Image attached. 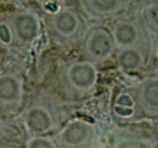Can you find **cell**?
Masks as SVG:
<instances>
[{
	"mask_svg": "<svg viewBox=\"0 0 158 148\" xmlns=\"http://www.w3.org/2000/svg\"><path fill=\"white\" fill-rule=\"evenodd\" d=\"M11 1H23V0H11Z\"/></svg>",
	"mask_w": 158,
	"mask_h": 148,
	"instance_id": "obj_19",
	"label": "cell"
},
{
	"mask_svg": "<svg viewBox=\"0 0 158 148\" xmlns=\"http://www.w3.org/2000/svg\"><path fill=\"white\" fill-rule=\"evenodd\" d=\"M59 81L63 89L75 96L89 94L98 81V68L90 60H77L62 68Z\"/></svg>",
	"mask_w": 158,
	"mask_h": 148,
	"instance_id": "obj_1",
	"label": "cell"
},
{
	"mask_svg": "<svg viewBox=\"0 0 158 148\" xmlns=\"http://www.w3.org/2000/svg\"><path fill=\"white\" fill-rule=\"evenodd\" d=\"M15 42L14 32L11 28V25L9 22V18H1L0 20V44L4 47H9Z\"/></svg>",
	"mask_w": 158,
	"mask_h": 148,
	"instance_id": "obj_15",
	"label": "cell"
},
{
	"mask_svg": "<svg viewBox=\"0 0 158 148\" xmlns=\"http://www.w3.org/2000/svg\"><path fill=\"white\" fill-rule=\"evenodd\" d=\"M111 33L116 48L139 47L143 35L139 26L130 20H117L111 27Z\"/></svg>",
	"mask_w": 158,
	"mask_h": 148,
	"instance_id": "obj_8",
	"label": "cell"
},
{
	"mask_svg": "<svg viewBox=\"0 0 158 148\" xmlns=\"http://www.w3.org/2000/svg\"><path fill=\"white\" fill-rule=\"evenodd\" d=\"M0 148H12V147L9 144H5V143H0Z\"/></svg>",
	"mask_w": 158,
	"mask_h": 148,
	"instance_id": "obj_17",
	"label": "cell"
},
{
	"mask_svg": "<svg viewBox=\"0 0 158 148\" xmlns=\"http://www.w3.org/2000/svg\"><path fill=\"white\" fill-rule=\"evenodd\" d=\"M136 104H137L136 99H133L128 92H121L115 100L114 112L117 117H121V118L131 117L135 112Z\"/></svg>",
	"mask_w": 158,
	"mask_h": 148,
	"instance_id": "obj_12",
	"label": "cell"
},
{
	"mask_svg": "<svg viewBox=\"0 0 158 148\" xmlns=\"http://www.w3.org/2000/svg\"><path fill=\"white\" fill-rule=\"evenodd\" d=\"M90 148H104L102 146H93V147H90Z\"/></svg>",
	"mask_w": 158,
	"mask_h": 148,
	"instance_id": "obj_18",
	"label": "cell"
},
{
	"mask_svg": "<svg viewBox=\"0 0 158 148\" xmlns=\"http://www.w3.org/2000/svg\"><path fill=\"white\" fill-rule=\"evenodd\" d=\"M137 105L149 116L158 115V78L142 80L135 90Z\"/></svg>",
	"mask_w": 158,
	"mask_h": 148,
	"instance_id": "obj_9",
	"label": "cell"
},
{
	"mask_svg": "<svg viewBox=\"0 0 158 148\" xmlns=\"http://www.w3.org/2000/svg\"><path fill=\"white\" fill-rule=\"evenodd\" d=\"M83 48L88 60L94 64L106 62L115 53L116 48L111 30L101 25L89 27L84 36Z\"/></svg>",
	"mask_w": 158,
	"mask_h": 148,
	"instance_id": "obj_2",
	"label": "cell"
},
{
	"mask_svg": "<svg viewBox=\"0 0 158 148\" xmlns=\"http://www.w3.org/2000/svg\"><path fill=\"white\" fill-rule=\"evenodd\" d=\"M22 122L31 136H46L56 127L57 118L48 105L37 102L26 110Z\"/></svg>",
	"mask_w": 158,
	"mask_h": 148,
	"instance_id": "obj_4",
	"label": "cell"
},
{
	"mask_svg": "<svg viewBox=\"0 0 158 148\" xmlns=\"http://www.w3.org/2000/svg\"><path fill=\"white\" fill-rule=\"evenodd\" d=\"M114 148H152V144L146 138L125 136L115 142Z\"/></svg>",
	"mask_w": 158,
	"mask_h": 148,
	"instance_id": "obj_14",
	"label": "cell"
},
{
	"mask_svg": "<svg viewBox=\"0 0 158 148\" xmlns=\"http://www.w3.org/2000/svg\"><path fill=\"white\" fill-rule=\"evenodd\" d=\"M15 42L21 46L32 44L40 36L41 23L38 17L30 11H17L9 17Z\"/></svg>",
	"mask_w": 158,
	"mask_h": 148,
	"instance_id": "obj_5",
	"label": "cell"
},
{
	"mask_svg": "<svg viewBox=\"0 0 158 148\" xmlns=\"http://www.w3.org/2000/svg\"><path fill=\"white\" fill-rule=\"evenodd\" d=\"M79 5L89 18L100 20L118 14L125 6V0H79Z\"/></svg>",
	"mask_w": 158,
	"mask_h": 148,
	"instance_id": "obj_10",
	"label": "cell"
},
{
	"mask_svg": "<svg viewBox=\"0 0 158 148\" xmlns=\"http://www.w3.org/2000/svg\"><path fill=\"white\" fill-rule=\"evenodd\" d=\"M26 148H57L54 141L47 136H31Z\"/></svg>",
	"mask_w": 158,
	"mask_h": 148,
	"instance_id": "obj_16",
	"label": "cell"
},
{
	"mask_svg": "<svg viewBox=\"0 0 158 148\" xmlns=\"http://www.w3.org/2000/svg\"><path fill=\"white\" fill-rule=\"evenodd\" d=\"M142 18L151 30L158 32V1H151L143 6Z\"/></svg>",
	"mask_w": 158,
	"mask_h": 148,
	"instance_id": "obj_13",
	"label": "cell"
},
{
	"mask_svg": "<svg viewBox=\"0 0 158 148\" xmlns=\"http://www.w3.org/2000/svg\"><path fill=\"white\" fill-rule=\"evenodd\" d=\"M144 54L139 47L118 48L116 52L117 67L125 73H136L144 65Z\"/></svg>",
	"mask_w": 158,
	"mask_h": 148,
	"instance_id": "obj_11",
	"label": "cell"
},
{
	"mask_svg": "<svg viewBox=\"0 0 158 148\" xmlns=\"http://www.w3.org/2000/svg\"><path fill=\"white\" fill-rule=\"evenodd\" d=\"M94 126L84 120H70L64 125L58 134L59 143L64 148H81L94 138Z\"/></svg>",
	"mask_w": 158,
	"mask_h": 148,
	"instance_id": "obj_6",
	"label": "cell"
},
{
	"mask_svg": "<svg viewBox=\"0 0 158 148\" xmlns=\"http://www.w3.org/2000/svg\"><path fill=\"white\" fill-rule=\"evenodd\" d=\"M23 96L22 80L14 73L0 74V111L15 112Z\"/></svg>",
	"mask_w": 158,
	"mask_h": 148,
	"instance_id": "obj_7",
	"label": "cell"
},
{
	"mask_svg": "<svg viewBox=\"0 0 158 148\" xmlns=\"http://www.w3.org/2000/svg\"><path fill=\"white\" fill-rule=\"evenodd\" d=\"M48 27L54 41L59 43H69L80 35L83 21L75 10L63 7L49 17Z\"/></svg>",
	"mask_w": 158,
	"mask_h": 148,
	"instance_id": "obj_3",
	"label": "cell"
}]
</instances>
